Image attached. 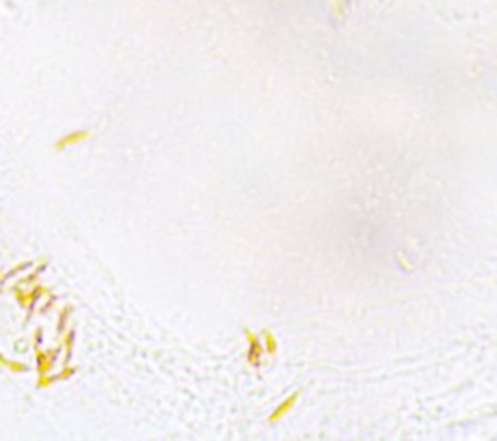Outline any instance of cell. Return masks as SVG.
<instances>
[{
	"mask_svg": "<svg viewBox=\"0 0 497 441\" xmlns=\"http://www.w3.org/2000/svg\"><path fill=\"white\" fill-rule=\"evenodd\" d=\"M299 397H301V391H295V393H292L284 403H280V406H276V410L270 414V422L274 424V422H278V420H282L284 416H288L290 412H292V408L297 404V401H299Z\"/></svg>",
	"mask_w": 497,
	"mask_h": 441,
	"instance_id": "cell-3",
	"label": "cell"
},
{
	"mask_svg": "<svg viewBox=\"0 0 497 441\" xmlns=\"http://www.w3.org/2000/svg\"><path fill=\"white\" fill-rule=\"evenodd\" d=\"M14 294H16V299L21 307H29V292L21 290V286H16L14 288Z\"/></svg>",
	"mask_w": 497,
	"mask_h": 441,
	"instance_id": "cell-11",
	"label": "cell"
},
{
	"mask_svg": "<svg viewBox=\"0 0 497 441\" xmlns=\"http://www.w3.org/2000/svg\"><path fill=\"white\" fill-rule=\"evenodd\" d=\"M70 313H72V307L66 305V307L62 309V313H60V317H58V325H56V330H58V332H62V330L66 328V321H68Z\"/></svg>",
	"mask_w": 497,
	"mask_h": 441,
	"instance_id": "cell-12",
	"label": "cell"
},
{
	"mask_svg": "<svg viewBox=\"0 0 497 441\" xmlns=\"http://www.w3.org/2000/svg\"><path fill=\"white\" fill-rule=\"evenodd\" d=\"M49 294V290L47 288H43V286H35L31 292H29V311L35 307V303H37V299L41 297V295Z\"/></svg>",
	"mask_w": 497,
	"mask_h": 441,
	"instance_id": "cell-10",
	"label": "cell"
},
{
	"mask_svg": "<svg viewBox=\"0 0 497 441\" xmlns=\"http://www.w3.org/2000/svg\"><path fill=\"white\" fill-rule=\"evenodd\" d=\"M90 136H92V133H90V131H76V133H70V134L62 136V138L55 144V150H56V152H62L64 148L74 146V144H80V142L88 140Z\"/></svg>",
	"mask_w": 497,
	"mask_h": 441,
	"instance_id": "cell-4",
	"label": "cell"
},
{
	"mask_svg": "<svg viewBox=\"0 0 497 441\" xmlns=\"http://www.w3.org/2000/svg\"><path fill=\"white\" fill-rule=\"evenodd\" d=\"M260 336H262V348H264V352L268 354V356H276V352H278V342H276V336H274V332L270 330V328H264V330H260Z\"/></svg>",
	"mask_w": 497,
	"mask_h": 441,
	"instance_id": "cell-6",
	"label": "cell"
},
{
	"mask_svg": "<svg viewBox=\"0 0 497 441\" xmlns=\"http://www.w3.org/2000/svg\"><path fill=\"white\" fill-rule=\"evenodd\" d=\"M29 267H33V263L31 261H27V263H21V265H18V267H14L12 270H8L6 274H2V280L0 282H6V280H10V278H14V276H18L19 272H23V270H27Z\"/></svg>",
	"mask_w": 497,
	"mask_h": 441,
	"instance_id": "cell-9",
	"label": "cell"
},
{
	"mask_svg": "<svg viewBox=\"0 0 497 441\" xmlns=\"http://www.w3.org/2000/svg\"><path fill=\"white\" fill-rule=\"evenodd\" d=\"M45 268H47V265H45V263H43V265H41V267H39V268H37V270H35V272H33V274H29V276H25V278H23V280H21V284H29V282H33V280H35V278H37V276H39V274H41V272H43V270H45Z\"/></svg>",
	"mask_w": 497,
	"mask_h": 441,
	"instance_id": "cell-13",
	"label": "cell"
},
{
	"mask_svg": "<svg viewBox=\"0 0 497 441\" xmlns=\"http://www.w3.org/2000/svg\"><path fill=\"white\" fill-rule=\"evenodd\" d=\"M35 352H37V373L39 375H45L53 369L55 362H56V356L60 354V348H55V350H49L47 354L41 352L37 346H35Z\"/></svg>",
	"mask_w": 497,
	"mask_h": 441,
	"instance_id": "cell-2",
	"label": "cell"
},
{
	"mask_svg": "<svg viewBox=\"0 0 497 441\" xmlns=\"http://www.w3.org/2000/svg\"><path fill=\"white\" fill-rule=\"evenodd\" d=\"M74 373H76V367H64L62 373H56V375H49V373L39 375L37 387H39V389H45V387H49V385H53V383H56V381H64V379L72 377Z\"/></svg>",
	"mask_w": 497,
	"mask_h": 441,
	"instance_id": "cell-5",
	"label": "cell"
},
{
	"mask_svg": "<svg viewBox=\"0 0 497 441\" xmlns=\"http://www.w3.org/2000/svg\"><path fill=\"white\" fill-rule=\"evenodd\" d=\"M74 338H76V332H74V330L66 332V336H64V364H68V362H70V358H72Z\"/></svg>",
	"mask_w": 497,
	"mask_h": 441,
	"instance_id": "cell-8",
	"label": "cell"
},
{
	"mask_svg": "<svg viewBox=\"0 0 497 441\" xmlns=\"http://www.w3.org/2000/svg\"><path fill=\"white\" fill-rule=\"evenodd\" d=\"M245 336H247V342H249V350H247V362L255 367H260V360H262V354H264V348H262V342L260 338L249 330V328H243Z\"/></svg>",
	"mask_w": 497,
	"mask_h": 441,
	"instance_id": "cell-1",
	"label": "cell"
},
{
	"mask_svg": "<svg viewBox=\"0 0 497 441\" xmlns=\"http://www.w3.org/2000/svg\"><path fill=\"white\" fill-rule=\"evenodd\" d=\"M0 365L8 367V369H10V371H14V373H23V371H27V369H29L25 364H21V362H12V360H6L2 354H0Z\"/></svg>",
	"mask_w": 497,
	"mask_h": 441,
	"instance_id": "cell-7",
	"label": "cell"
},
{
	"mask_svg": "<svg viewBox=\"0 0 497 441\" xmlns=\"http://www.w3.org/2000/svg\"><path fill=\"white\" fill-rule=\"evenodd\" d=\"M0 280H2V274H0Z\"/></svg>",
	"mask_w": 497,
	"mask_h": 441,
	"instance_id": "cell-15",
	"label": "cell"
},
{
	"mask_svg": "<svg viewBox=\"0 0 497 441\" xmlns=\"http://www.w3.org/2000/svg\"><path fill=\"white\" fill-rule=\"evenodd\" d=\"M41 338H43V330H41V328H37V330H35V346H39V344L43 342Z\"/></svg>",
	"mask_w": 497,
	"mask_h": 441,
	"instance_id": "cell-14",
	"label": "cell"
}]
</instances>
